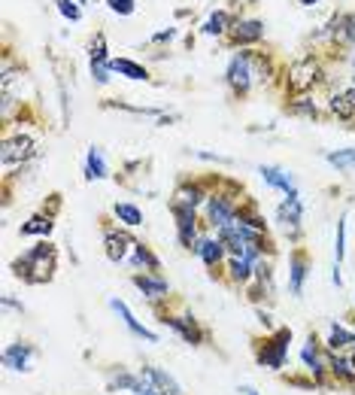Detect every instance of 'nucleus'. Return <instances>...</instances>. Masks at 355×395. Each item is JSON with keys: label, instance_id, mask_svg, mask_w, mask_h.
<instances>
[{"label": "nucleus", "instance_id": "obj_22", "mask_svg": "<svg viewBox=\"0 0 355 395\" xmlns=\"http://www.w3.org/2000/svg\"><path fill=\"white\" fill-rule=\"evenodd\" d=\"M52 228H55V222H52V216L49 213H34L22 228H18V235L22 237H49L52 235Z\"/></svg>", "mask_w": 355, "mask_h": 395}, {"label": "nucleus", "instance_id": "obj_13", "mask_svg": "<svg viewBox=\"0 0 355 395\" xmlns=\"http://www.w3.org/2000/svg\"><path fill=\"white\" fill-rule=\"evenodd\" d=\"M37 356V347L30 341H16V343H9V347L4 350V365L9 371H30V362H34Z\"/></svg>", "mask_w": 355, "mask_h": 395}, {"label": "nucleus", "instance_id": "obj_14", "mask_svg": "<svg viewBox=\"0 0 355 395\" xmlns=\"http://www.w3.org/2000/svg\"><path fill=\"white\" fill-rule=\"evenodd\" d=\"M131 283H134L149 301H161V298H167V292H170V283L164 277H158L155 271H137L134 277H131Z\"/></svg>", "mask_w": 355, "mask_h": 395}, {"label": "nucleus", "instance_id": "obj_26", "mask_svg": "<svg viewBox=\"0 0 355 395\" xmlns=\"http://www.w3.org/2000/svg\"><path fill=\"white\" fill-rule=\"evenodd\" d=\"M131 268H143V271H155L158 273V268H161V261H158V256H155V252H152L149 247H146V243H134V249H131Z\"/></svg>", "mask_w": 355, "mask_h": 395}, {"label": "nucleus", "instance_id": "obj_6", "mask_svg": "<svg viewBox=\"0 0 355 395\" xmlns=\"http://www.w3.org/2000/svg\"><path fill=\"white\" fill-rule=\"evenodd\" d=\"M170 210H174V216H176V237H179V247H186V249L195 252L198 240H200L195 207H186V204H176V201H174V207H170Z\"/></svg>", "mask_w": 355, "mask_h": 395}, {"label": "nucleus", "instance_id": "obj_48", "mask_svg": "<svg viewBox=\"0 0 355 395\" xmlns=\"http://www.w3.org/2000/svg\"><path fill=\"white\" fill-rule=\"evenodd\" d=\"M76 4H85V0H76Z\"/></svg>", "mask_w": 355, "mask_h": 395}, {"label": "nucleus", "instance_id": "obj_16", "mask_svg": "<svg viewBox=\"0 0 355 395\" xmlns=\"http://www.w3.org/2000/svg\"><path fill=\"white\" fill-rule=\"evenodd\" d=\"M307 273H310V259L303 249H295L289 259V292L295 298H301L303 292V283H307Z\"/></svg>", "mask_w": 355, "mask_h": 395}, {"label": "nucleus", "instance_id": "obj_3", "mask_svg": "<svg viewBox=\"0 0 355 395\" xmlns=\"http://www.w3.org/2000/svg\"><path fill=\"white\" fill-rule=\"evenodd\" d=\"M40 143L30 134H9L4 140V149H0V161H4V170L9 174L13 167L28 165L30 158H37Z\"/></svg>", "mask_w": 355, "mask_h": 395}, {"label": "nucleus", "instance_id": "obj_12", "mask_svg": "<svg viewBox=\"0 0 355 395\" xmlns=\"http://www.w3.org/2000/svg\"><path fill=\"white\" fill-rule=\"evenodd\" d=\"M301 219H303L301 198H286V201H282V204L277 207V222H279V228L286 231L291 240L301 237Z\"/></svg>", "mask_w": 355, "mask_h": 395}, {"label": "nucleus", "instance_id": "obj_40", "mask_svg": "<svg viewBox=\"0 0 355 395\" xmlns=\"http://www.w3.org/2000/svg\"><path fill=\"white\" fill-rule=\"evenodd\" d=\"M255 317H258V322H261V326H265L267 331L277 329V322H273V317H270V313H267L265 307H258V304H255Z\"/></svg>", "mask_w": 355, "mask_h": 395}, {"label": "nucleus", "instance_id": "obj_31", "mask_svg": "<svg viewBox=\"0 0 355 395\" xmlns=\"http://www.w3.org/2000/svg\"><path fill=\"white\" fill-rule=\"evenodd\" d=\"M325 161L331 167H337L340 174L355 170V149H337V152H325Z\"/></svg>", "mask_w": 355, "mask_h": 395}, {"label": "nucleus", "instance_id": "obj_17", "mask_svg": "<svg viewBox=\"0 0 355 395\" xmlns=\"http://www.w3.org/2000/svg\"><path fill=\"white\" fill-rule=\"evenodd\" d=\"M328 374L334 383L355 387V362L349 353H328Z\"/></svg>", "mask_w": 355, "mask_h": 395}, {"label": "nucleus", "instance_id": "obj_23", "mask_svg": "<svg viewBox=\"0 0 355 395\" xmlns=\"http://www.w3.org/2000/svg\"><path fill=\"white\" fill-rule=\"evenodd\" d=\"M343 252H347V216L337 219V237H334V273H331V280L337 283V286H343V277H340Z\"/></svg>", "mask_w": 355, "mask_h": 395}, {"label": "nucleus", "instance_id": "obj_2", "mask_svg": "<svg viewBox=\"0 0 355 395\" xmlns=\"http://www.w3.org/2000/svg\"><path fill=\"white\" fill-rule=\"evenodd\" d=\"M289 347H291V329L289 326H277L267 331L265 338L252 341V353H255V362L267 371H282L289 362Z\"/></svg>", "mask_w": 355, "mask_h": 395}, {"label": "nucleus", "instance_id": "obj_11", "mask_svg": "<svg viewBox=\"0 0 355 395\" xmlns=\"http://www.w3.org/2000/svg\"><path fill=\"white\" fill-rule=\"evenodd\" d=\"M134 237L128 235L125 228H107L104 231V252H107V259L109 261H128L131 259V249H134Z\"/></svg>", "mask_w": 355, "mask_h": 395}, {"label": "nucleus", "instance_id": "obj_5", "mask_svg": "<svg viewBox=\"0 0 355 395\" xmlns=\"http://www.w3.org/2000/svg\"><path fill=\"white\" fill-rule=\"evenodd\" d=\"M237 198L234 195H225V191H212V195L207 198V219H210V225L222 231V228H228V225H234L237 222Z\"/></svg>", "mask_w": 355, "mask_h": 395}, {"label": "nucleus", "instance_id": "obj_30", "mask_svg": "<svg viewBox=\"0 0 355 395\" xmlns=\"http://www.w3.org/2000/svg\"><path fill=\"white\" fill-rule=\"evenodd\" d=\"M265 34V25L249 18V22H237L234 25V43H255V40Z\"/></svg>", "mask_w": 355, "mask_h": 395}, {"label": "nucleus", "instance_id": "obj_1", "mask_svg": "<svg viewBox=\"0 0 355 395\" xmlns=\"http://www.w3.org/2000/svg\"><path fill=\"white\" fill-rule=\"evenodd\" d=\"M58 271V249L49 240H40L37 247H30L25 256H18L13 261V273L18 280L30 283V286H43V283H52Z\"/></svg>", "mask_w": 355, "mask_h": 395}, {"label": "nucleus", "instance_id": "obj_46", "mask_svg": "<svg viewBox=\"0 0 355 395\" xmlns=\"http://www.w3.org/2000/svg\"><path fill=\"white\" fill-rule=\"evenodd\" d=\"M352 86H355V58H352Z\"/></svg>", "mask_w": 355, "mask_h": 395}, {"label": "nucleus", "instance_id": "obj_9", "mask_svg": "<svg viewBox=\"0 0 355 395\" xmlns=\"http://www.w3.org/2000/svg\"><path fill=\"white\" fill-rule=\"evenodd\" d=\"M289 88L291 91H307L313 88V83H319V76H322V70H319V61L316 58H301L295 61V64L289 67Z\"/></svg>", "mask_w": 355, "mask_h": 395}, {"label": "nucleus", "instance_id": "obj_24", "mask_svg": "<svg viewBox=\"0 0 355 395\" xmlns=\"http://www.w3.org/2000/svg\"><path fill=\"white\" fill-rule=\"evenodd\" d=\"M207 191H204V186L200 182H182V186L176 189V195H174V201L176 204H186V207H198V204H207Z\"/></svg>", "mask_w": 355, "mask_h": 395}, {"label": "nucleus", "instance_id": "obj_15", "mask_svg": "<svg viewBox=\"0 0 355 395\" xmlns=\"http://www.w3.org/2000/svg\"><path fill=\"white\" fill-rule=\"evenodd\" d=\"M109 310H116L119 313V319L125 322V329L134 334V338H140V341H149V343H158V334L152 331V329H146L143 322H140L134 313H131V307L125 301H119V298H109Z\"/></svg>", "mask_w": 355, "mask_h": 395}, {"label": "nucleus", "instance_id": "obj_39", "mask_svg": "<svg viewBox=\"0 0 355 395\" xmlns=\"http://www.w3.org/2000/svg\"><path fill=\"white\" fill-rule=\"evenodd\" d=\"M282 380L291 383V387H303V389H313V387H316V380H313V377H298V374H286Z\"/></svg>", "mask_w": 355, "mask_h": 395}, {"label": "nucleus", "instance_id": "obj_47", "mask_svg": "<svg viewBox=\"0 0 355 395\" xmlns=\"http://www.w3.org/2000/svg\"><path fill=\"white\" fill-rule=\"evenodd\" d=\"M143 395H155V392H152V389H146V392H143Z\"/></svg>", "mask_w": 355, "mask_h": 395}, {"label": "nucleus", "instance_id": "obj_19", "mask_svg": "<svg viewBox=\"0 0 355 395\" xmlns=\"http://www.w3.org/2000/svg\"><path fill=\"white\" fill-rule=\"evenodd\" d=\"M322 343H325L328 353H352L355 350V331H349L347 326H337V322H331Z\"/></svg>", "mask_w": 355, "mask_h": 395}, {"label": "nucleus", "instance_id": "obj_41", "mask_svg": "<svg viewBox=\"0 0 355 395\" xmlns=\"http://www.w3.org/2000/svg\"><path fill=\"white\" fill-rule=\"evenodd\" d=\"M4 307L6 310H16V313H25V304H18L13 295H4Z\"/></svg>", "mask_w": 355, "mask_h": 395}, {"label": "nucleus", "instance_id": "obj_4", "mask_svg": "<svg viewBox=\"0 0 355 395\" xmlns=\"http://www.w3.org/2000/svg\"><path fill=\"white\" fill-rule=\"evenodd\" d=\"M161 322H164L167 329H174L176 334L191 347H204L210 341V331L200 326L195 317H188V313H161Z\"/></svg>", "mask_w": 355, "mask_h": 395}, {"label": "nucleus", "instance_id": "obj_8", "mask_svg": "<svg viewBox=\"0 0 355 395\" xmlns=\"http://www.w3.org/2000/svg\"><path fill=\"white\" fill-rule=\"evenodd\" d=\"M140 377L146 380V387L155 395H186L174 374L164 371V368H158V365H143V368H140Z\"/></svg>", "mask_w": 355, "mask_h": 395}, {"label": "nucleus", "instance_id": "obj_27", "mask_svg": "<svg viewBox=\"0 0 355 395\" xmlns=\"http://www.w3.org/2000/svg\"><path fill=\"white\" fill-rule=\"evenodd\" d=\"M85 177L88 179H107L109 177V167H107V158H104V149H100V146L88 149V155H85Z\"/></svg>", "mask_w": 355, "mask_h": 395}, {"label": "nucleus", "instance_id": "obj_42", "mask_svg": "<svg viewBox=\"0 0 355 395\" xmlns=\"http://www.w3.org/2000/svg\"><path fill=\"white\" fill-rule=\"evenodd\" d=\"M174 37H176V30H174V28H167V30H161V34H158L155 40H158V43H164V40H174Z\"/></svg>", "mask_w": 355, "mask_h": 395}, {"label": "nucleus", "instance_id": "obj_35", "mask_svg": "<svg viewBox=\"0 0 355 395\" xmlns=\"http://www.w3.org/2000/svg\"><path fill=\"white\" fill-rule=\"evenodd\" d=\"M91 76H95L100 86H107L109 83V61H91Z\"/></svg>", "mask_w": 355, "mask_h": 395}, {"label": "nucleus", "instance_id": "obj_7", "mask_svg": "<svg viewBox=\"0 0 355 395\" xmlns=\"http://www.w3.org/2000/svg\"><path fill=\"white\" fill-rule=\"evenodd\" d=\"M225 76H228V86L234 88L237 95H246L252 83H255V73H252V52H237L231 58Z\"/></svg>", "mask_w": 355, "mask_h": 395}, {"label": "nucleus", "instance_id": "obj_38", "mask_svg": "<svg viewBox=\"0 0 355 395\" xmlns=\"http://www.w3.org/2000/svg\"><path fill=\"white\" fill-rule=\"evenodd\" d=\"M107 4L119 16H131V13H134V0H107Z\"/></svg>", "mask_w": 355, "mask_h": 395}, {"label": "nucleus", "instance_id": "obj_37", "mask_svg": "<svg viewBox=\"0 0 355 395\" xmlns=\"http://www.w3.org/2000/svg\"><path fill=\"white\" fill-rule=\"evenodd\" d=\"M91 61H109V58H107L104 34H97V37H95V43H91Z\"/></svg>", "mask_w": 355, "mask_h": 395}, {"label": "nucleus", "instance_id": "obj_20", "mask_svg": "<svg viewBox=\"0 0 355 395\" xmlns=\"http://www.w3.org/2000/svg\"><path fill=\"white\" fill-rule=\"evenodd\" d=\"M195 252L200 256V261H204L207 268H219L222 261H225V256H228L225 243H222L219 237H200L198 247H195Z\"/></svg>", "mask_w": 355, "mask_h": 395}, {"label": "nucleus", "instance_id": "obj_32", "mask_svg": "<svg viewBox=\"0 0 355 395\" xmlns=\"http://www.w3.org/2000/svg\"><path fill=\"white\" fill-rule=\"evenodd\" d=\"M334 40H340V43H355V16L334 18Z\"/></svg>", "mask_w": 355, "mask_h": 395}, {"label": "nucleus", "instance_id": "obj_21", "mask_svg": "<svg viewBox=\"0 0 355 395\" xmlns=\"http://www.w3.org/2000/svg\"><path fill=\"white\" fill-rule=\"evenodd\" d=\"M331 113L337 116V119H343V122H349V119H355V86H347V88H337L331 95Z\"/></svg>", "mask_w": 355, "mask_h": 395}, {"label": "nucleus", "instance_id": "obj_34", "mask_svg": "<svg viewBox=\"0 0 355 395\" xmlns=\"http://www.w3.org/2000/svg\"><path fill=\"white\" fill-rule=\"evenodd\" d=\"M225 25H228V13H212L210 18H207V25H204V34H222L225 30Z\"/></svg>", "mask_w": 355, "mask_h": 395}, {"label": "nucleus", "instance_id": "obj_10", "mask_svg": "<svg viewBox=\"0 0 355 395\" xmlns=\"http://www.w3.org/2000/svg\"><path fill=\"white\" fill-rule=\"evenodd\" d=\"M149 387L140 374L128 371V368H109L107 371V392H131V395H143Z\"/></svg>", "mask_w": 355, "mask_h": 395}, {"label": "nucleus", "instance_id": "obj_44", "mask_svg": "<svg viewBox=\"0 0 355 395\" xmlns=\"http://www.w3.org/2000/svg\"><path fill=\"white\" fill-rule=\"evenodd\" d=\"M298 4H303V6H313V4H319V0H298Z\"/></svg>", "mask_w": 355, "mask_h": 395}, {"label": "nucleus", "instance_id": "obj_36", "mask_svg": "<svg viewBox=\"0 0 355 395\" xmlns=\"http://www.w3.org/2000/svg\"><path fill=\"white\" fill-rule=\"evenodd\" d=\"M55 4H58V9H61V16H64V18H70V22H79V16H83V13H79V6L73 4V0H55Z\"/></svg>", "mask_w": 355, "mask_h": 395}, {"label": "nucleus", "instance_id": "obj_33", "mask_svg": "<svg viewBox=\"0 0 355 395\" xmlns=\"http://www.w3.org/2000/svg\"><path fill=\"white\" fill-rule=\"evenodd\" d=\"M291 113H295V116H303V119H316L319 110H316V104H313L310 98H298L295 104H291Z\"/></svg>", "mask_w": 355, "mask_h": 395}, {"label": "nucleus", "instance_id": "obj_29", "mask_svg": "<svg viewBox=\"0 0 355 395\" xmlns=\"http://www.w3.org/2000/svg\"><path fill=\"white\" fill-rule=\"evenodd\" d=\"M113 216H116L125 228H137V225H143V210H140L137 204H128V201H121V204H116V207H113Z\"/></svg>", "mask_w": 355, "mask_h": 395}, {"label": "nucleus", "instance_id": "obj_28", "mask_svg": "<svg viewBox=\"0 0 355 395\" xmlns=\"http://www.w3.org/2000/svg\"><path fill=\"white\" fill-rule=\"evenodd\" d=\"M109 70H116V73L134 79V83H140V79L146 83V79H149V70L143 64H137V61H131V58H113V61H109Z\"/></svg>", "mask_w": 355, "mask_h": 395}, {"label": "nucleus", "instance_id": "obj_43", "mask_svg": "<svg viewBox=\"0 0 355 395\" xmlns=\"http://www.w3.org/2000/svg\"><path fill=\"white\" fill-rule=\"evenodd\" d=\"M240 392H243V395H258V392H255V389H252V387H243Z\"/></svg>", "mask_w": 355, "mask_h": 395}, {"label": "nucleus", "instance_id": "obj_45", "mask_svg": "<svg viewBox=\"0 0 355 395\" xmlns=\"http://www.w3.org/2000/svg\"><path fill=\"white\" fill-rule=\"evenodd\" d=\"M234 4H237V6H246V4H252V0H234Z\"/></svg>", "mask_w": 355, "mask_h": 395}, {"label": "nucleus", "instance_id": "obj_18", "mask_svg": "<svg viewBox=\"0 0 355 395\" xmlns=\"http://www.w3.org/2000/svg\"><path fill=\"white\" fill-rule=\"evenodd\" d=\"M258 174H261V179H265L267 186L279 189L286 198H301V195H298V186H295V179H291V174H286V170H282V167L261 165V167H258Z\"/></svg>", "mask_w": 355, "mask_h": 395}, {"label": "nucleus", "instance_id": "obj_25", "mask_svg": "<svg viewBox=\"0 0 355 395\" xmlns=\"http://www.w3.org/2000/svg\"><path fill=\"white\" fill-rule=\"evenodd\" d=\"M255 277V265L249 259H228V280L234 286H249Z\"/></svg>", "mask_w": 355, "mask_h": 395}]
</instances>
